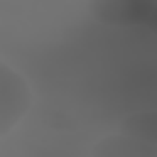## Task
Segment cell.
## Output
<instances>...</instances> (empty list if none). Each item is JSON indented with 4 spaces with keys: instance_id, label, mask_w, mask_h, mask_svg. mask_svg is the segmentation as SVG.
Segmentation results:
<instances>
[{
    "instance_id": "3",
    "label": "cell",
    "mask_w": 157,
    "mask_h": 157,
    "mask_svg": "<svg viewBox=\"0 0 157 157\" xmlns=\"http://www.w3.org/2000/svg\"><path fill=\"white\" fill-rule=\"evenodd\" d=\"M91 152L101 157H147V155H157V147L118 130L115 135H105L101 142H96Z\"/></svg>"
},
{
    "instance_id": "4",
    "label": "cell",
    "mask_w": 157,
    "mask_h": 157,
    "mask_svg": "<svg viewBox=\"0 0 157 157\" xmlns=\"http://www.w3.org/2000/svg\"><path fill=\"white\" fill-rule=\"evenodd\" d=\"M118 130L157 147V110L155 108L132 110V113L123 115V120L118 123Z\"/></svg>"
},
{
    "instance_id": "5",
    "label": "cell",
    "mask_w": 157,
    "mask_h": 157,
    "mask_svg": "<svg viewBox=\"0 0 157 157\" xmlns=\"http://www.w3.org/2000/svg\"><path fill=\"white\" fill-rule=\"evenodd\" d=\"M147 27H150L152 32H157V5H155V10H152L150 17H147Z\"/></svg>"
},
{
    "instance_id": "1",
    "label": "cell",
    "mask_w": 157,
    "mask_h": 157,
    "mask_svg": "<svg viewBox=\"0 0 157 157\" xmlns=\"http://www.w3.org/2000/svg\"><path fill=\"white\" fill-rule=\"evenodd\" d=\"M34 108V88L29 78L0 56V140L12 135Z\"/></svg>"
},
{
    "instance_id": "2",
    "label": "cell",
    "mask_w": 157,
    "mask_h": 157,
    "mask_svg": "<svg viewBox=\"0 0 157 157\" xmlns=\"http://www.w3.org/2000/svg\"><path fill=\"white\" fill-rule=\"evenodd\" d=\"M157 0H88V15L110 27H130L140 22L147 25Z\"/></svg>"
}]
</instances>
